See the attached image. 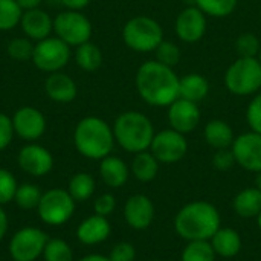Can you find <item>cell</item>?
Returning a JSON list of instances; mask_svg holds the SVG:
<instances>
[{"label": "cell", "instance_id": "cell-5", "mask_svg": "<svg viewBox=\"0 0 261 261\" xmlns=\"http://www.w3.org/2000/svg\"><path fill=\"white\" fill-rule=\"evenodd\" d=\"M124 43L135 52H151L164 41L162 26L151 17L138 15L130 18L122 28Z\"/></svg>", "mask_w": 261, "mask_h": 261}, {"label": "cell", "instance_id": "cell-15", "mask_svg": "<svg viewBox=\"0 0 261 261\" xmlns=\"http://www.w3.org/2000/svg\"><path fill=\"white\" fill-rule=\"evenodd\" d=\"M18 167L29 176L41 177L54 168V158L50 151L37 144L24 145L17 156Z\"/></svg>", "mask_w": 261, "mask_h": 261}, {"label": "cell", "instance_id": "cell-16", "mask_svg": "<svg viewBox=\"0 0 261 261\" xmlns=\"http://www.w3.org/2000/svg\"><path fill=\"white\" fill-rule=\"evenodd\" d=\"M200 110L199 104L187 101L184 98H177L173 104L168 106V122L170 128L188 135L197 128L200 124Z\"/></svg>", "mask_w": 261, "mask_h": 261}, {"label": "cell", "instance_id": "cell-46", "mask_svg": "<svg viewBox=\"0 0 261 261\" xmlns=\"http://www.w3.org/2000/svg\"><path fill=\"white\" fill-rule=\"evenodd\" d=\"M78 261H110V258L106 257V255H101V254H90V255H86V257L80 258Z\"/></svg>", "mask_w": 261, "mask_h": 261}, {"label": "cell", "instance_id": "cell-12", "mask_svg": "<svg viewBox=\"0 0 261 261\" xmlns=\"http://www.w3.org/2000/svg\"><path fill=\"white\" fill-rule=\"evenodd\" d=\"M236 164L243 170L251 171L254 174L261 171V135L255 132L242 133L234 139L231 147Z\"/></svg>", "mask_w": 261, "mask_h": 261}, {"label": "cell", "instance_id": "cell-50", "mask_svg": "<svg viewBox=\"0 0 261 261\" xmlns=\"http://www.w3.org/2000/svg\"><path fill=\"white\" fill-rule=\"evenodd\" d=\"M154 261H159V260H154Z\"/></svg>", "mask_w": 261, "mask_h": 261}, {"label": "cell", "instance_id": "cell-9", "mask_svg": "<svg viewBox=\"0 0 261 261\" xmlns=\"http://www.w3.org/2000/svg\"><path fill=\"white\" fill-rule=\"evenodd\" d=\"M70 60V46L58 37H47L37 41L34 47L32 63L43 72H60Z\"/></svg>", "mask_w": 261, "mask_h": 261}, {"label": "cell", "instance_id": "cell-32", "mask_svg": "<svg viewBox=\"0 0 261 261\" xmlns=\"http://www.w3.org/2000/svg\"><path fill=\"white\" fill-rule=\"evenodd\" d=\"M41 191L37 185L32 184H23L18 185L15 196H14V202L17 203L18 208L21 210H34L38 206L40 199H41Z\"/></svg>", "mask_w": 261, "mask_h": 261}, {"label": "cell", "instance_id": "cell-33", "mask_svg": "<svg viewBox=\"0 0 261 261\" xmlns=\"http://www.w3.org/2000/svg\"><path fill=\"white\" fill-rule=\"evenodd\" d=\"M44 261H73V252L67 242L61 239H49L43 251Z\"/></svg>", "mask_w": 261, "mask_h": 261}, {"label": "cell", "instance_id": "cell-1", "mask_svg": "<svg viewBox=\"0 0 261 261\" xmlns=\"http://www.w3.org/2000/svg\"><path fill=\"white\" fill-rule=\"evenodd\" d=\"M179 81L173 67L158 60L145 61L136 72V90L139 96L153 107H168L179 98Z\"/></svg>", "mask_w": 261, "mask_h": 261}, {"label": "cell", "instance_id": "cell-44", "mask_svg": "<svg viewBox=\"0 0 261 261\" xmlns=\"http://www.w3.org/2000/svg\"><path fill=\"white\" fill-rule=\"evenodd\" d=\"M6 231H8V216H6L5 210L0 206V242L6 236Z\"/></svg>", "mask_w": 261, "mask_h": 261}, {"label": "cell", "instance_id": "cell-42", "mask_svg": "<svg viewBox=\"0 0 261 261\" xmlns=\"http://www.w3.org/2000/svg\"><path fill=\"white\" fill-rule=\"evenodd\" d=\"M14 127H12V119L5 115V113H0V151L5 150L12 138H14Z\"/></svg>", "mask_w": 261, "mask_h": 261}, {"label": "cell", "instance_id": "cell-40", "mask_svg": "<svg viewBox=\"0 0 261 261\" xmlns=\"http://www.w3.org/2000/svg\"><path fill=\"white\" fill-rule=\"evenodd\" d=\"M236 165V158L231 148L216 150L213 156V167L219 171H229Z\"/></svg>", "mask_w": 261, "mask_h": 261}, {"label": "cell", "instance_id": "cell-7", "mask_svg": "<svg viewBox=\"0 0 261 261\" xmlns=\"http://www.w3.org/2000/svg\"><path fill=\"white\" fill-rule=\"evenodd\" d=\"M38 217L49 226H60L70 220L75 213V200L67 190L52 188L46 191L37 206Z\"/></svg>", "mask_w": 261, "mask_h": 261}, {"label": "cell", "instance_id": "cell-4", "mask_svg": "<svg viewBox=\"0 0 261 261\" xmlns=\"http://www.w3.org/2000/svg\"><path fill=\"white\" fill-rule=\"evenodd\" d=\"M115 142L128 153H141L150 150L154 138V127L150 118L141 112L128 110L121 113L113 124Z\"/></svg>", "mask_w": 261, "mask_h": 261}, {"label": "cell", "instance_id": "cell-28", "mask_svg": "<svg viewBox=\"0 0 261 261\" xmlns=\"http://www.w3.org/2000/svg\"><path fill=\"white\" fill-rule=\"evenodd\" d=\"M75 61L83 70L95 72L102 64V52L96 44L87 41V43H83V44L76 46Z\"/></svg>", "mask_w": 261, "mask_h": 261}, {"label": "cell", "instance_id": "cell-24", "mask_svg": "<svg viewBox=\"0 0 261 261\" xmlns=\"http://www.w3.org/2000/svg\"><path fill=\"white\" fill-rule=\"evenodd\" d=\"M232 208L242 219H255L261 213V191L255 187L242 190L232 199Z\"/></svg>", "mask_w": 261, "mask_h": 261}, {"label": "cell", "instance_id": "cell-31", "mask_svg": "<svg viewBox=\"0 0 261 261\" xmlns=\"http://www.w3.org/2000/svg\"><path fill=\"white\" fill-rule=\"evenodd\" d=\"M23 9L17 0H0V31H11L20 24Z\"/></svg>", "mask_w": 261, "mask_h": 261}, {"label": "cell", "instance_id": "cell-22", "mask_svg": "<svg viewBox=\"0 0 261 261\" xmlns=\"http://www.w3.org/2000/svg\"><path fill=\"white\" fill-rule=\"evenodd\" d=\"M210 242L216 255L222 258H234L242 251V237L232 228L220 226Z\"/></svg>", "mask_w": 261, "mask_h": 261}, {"label": "cell", "instance_id": "cell-37", "mask_svg": "<svg viewBox=\"0 0 261 261\" xmlns=\"http://www.w3.org/2000/svg\"><path fill=\"white\" fill-rule=\"evenodd\" d=\"M18 185L14 174L5 168H0V206L14 200Z\"/></svg>", "mask_w": 261, "mask_h": 261}, {"label": "cell", "instance_id": "cell-18", "mask_svg": "<svg viewBox=\"0 0 261 261\" xmlns=\"http://www.w3.org/2000/svg\"><path fill=\"white\" fill-rule=\"evenodd\" d=\"M20 26L28 38L41 41L47 38L54 31V20L47 12H44L40 8H35V9L23 11Z\"/></svg>", "mask_w": 261, "mask_h": 261}, {"label": "cell", "instance_id": "cell-17", "mask_svg": "<svg viewBox=\"0 0 261 261\" xmlns=\"http://www.w3.org/2000/svg\"><path fill=\"white\" fill-rule=\"evenodd\" d=\"M156 216L151 199L145 194H135L124 205V219L135 231H145L151 226Z\"/></svg>", "mask_w": 261, "mask_h": 261}, {"label": "cell", "instance_id": "cell-3", "mask_svg": "<svg viewBox=\"0 0 261 261\" xmlns=\"http://www.w3.org/2000/svg\"><path fill=\"white\" fill-rule=\"evenodd\" d=\"M73 144L81 156L101 161L110 156L113 150V128L98 116H87L76 124L73 132Z\"/></svg>", "mask_w": 261, "mask_h": 261}, {"label": "cell", "instance_id": "cell-21", "mask_svg": "<svg viewBox=\"0 0 261 261\" xmlns=\"http://www.w3.org/2000/svg\"><path fill=\"white\" fill-rule=\"evenodd\" d=\"M99 176L109 188H121L127 184L130 170L121 158L107 156V158L101 159Z\"/></svg>", "mask_w": 261, "mask_h": 261}, {"label": "cell", "instance_id": "cell-14", "mask_svg": "<svg viewBox=\"0 0 261 261\" xmlns=\"http://www.w3.org/2000/svg\"><path fill=\"white\" fill-rule=\"evenodd\" d=\"M12 127L18 138L24 141H37L46 132V118L38 109L24 106L14 113Z\"/></svg>", "mask_w": 261, "mask_h": 261}, {"label": "cell", "instance_id": "cell-49", "mask_svg": "<svg viewBox=\"0 0 261 261\" xmlns=\"http://www.w3.org/2000/svg\"><path fill=\"white\" fill-rule=\"evenodd\" d=\"M257 58H258V61L261 63V49H260V52H258V57H257Z\"/></svg>", "mask_w": 261, "mask_h": 261}, {"label": "cell", "instance_id": "cell-29", "mask_svg": "<svg viewBox=\"0 0 261 261\" xmlns=\"http://www.w3.org/2000/svg\"><path fill=\"white\" fill-rule=\"evenodd\" d=\"M216 252L210 240L187 242L182 251L180 261H216Z\"/></svg>", "mask_w": 261, "mask_h": 261}, {"label": "cell", "instance_id": "cell-2", "mask_svg": "<svg viewBox=\"0 0 261 261\" xmlns=\"http://www.w3.org/2000/svg\"><path fill=\"white\" fill-rule=\"evenodd\" d=\"M222 226L219 210L206 200H193L174 217V231L185 242L211 240Z\"/></svg>", "mask_w": 261, "mask_h": 261}, {"label": "cell", "instance_id": "cell-11", "mask_svg": "<svg viewBox=\"0 0 261 261\" xmlns=\"http://www.w3.org/2000/svg\"><path fill=\"white\" fill-rule=\"evenodd\" d=\"M150 151L161 164H176L187 156L188 141L185 135L173 128H165L154 135Z\"/></svg>", "mask_w": 261, "mask_h": 261}, {"label": "cell", "instance_id": "cell-27", "mask_svg": "<svg viewBox=\"0 0 261 261\" xmlns=\"http://www.w3.org/2000/svg\"><path fill=\"white\" fill-rule=\"evenodd\" d=\"M96 184L92 174L89 173H76L70 177L67 191L75 202H86L95 193Z\"/></svg>", "mask_w": 261, "mask_h": 261}, {"label": "cell", "instance_id": "cell-23", "mask_svg": "<svg viewBox=\"0 0 261 261\" xmlns=\"http://www.w3.org/2000/svg\"><path fill=\"white\" fill-rule=\"evenodd\" d=\"M206 144L214 150L231 148L236 139L232 127L223 119H211L203 130Z\"/></svg>", "mask_w": 261, "mask_h": 261}, {"label": "cell", "instance_id": "cell-30", "mask_svg": "<svg viewBox=\"0 0 261 261\" xmlns=\"http://www.w3.org/2000/svg\"><path fill=\"white\" fill-rule=\"evenodd\" d=\"M239 0H193V5L197 6L205 15L216 18H223L231 15L237 8Z\"/></svg>", "mask_w": 261, "mask_h": 261}, {"label": "cell", "instance_id": "cell-20", "mask_svg": "<svg viewBox=\"0 0 261 261\" xmlns=\"http://www.w3.org/2000/svg\"><path fill=\"white\" fill-rule=\"evenodd\" d=\"M44 90L52 101L61 104L72 102L76 98V92H78L75 81L69 75L61 72H54L46 78Z\"/></svg>", "mask_w": 261, "mask_h": 261}, {"label": "cell", "instance_id": "cell-41", "mask_svg": "<svg viewBox=\"0 0 261 261\" xmlns=\"http://www.w3.org/2000/svg\"><path fill=\"white\" fill-rule=\"evenodd\" d=\"M116 208V199L113 194H101L99 197H96L95 203H93V210H95V214L98 216H102V217H109Z\"/></svg>", "mask_w": 261, "mask_h": 261}, {"label": "cell", "instance_id": "cell-51", "mask_svg": "<svg viewBox=\"0 0 261 261\" xmlns=\"http://www.w3.org/2000/svg\"><path fill=\"white\" fill-rule=\"evenodd\" d=\"M260 18H261V17H260Z\"/></svg>", "mask_w": 261, "mask_h": 261}, {"label": "cell", "instance_id": "cell-47", "mask_svg": "<svg viewBox=\"0 0 261 261\" xmlns=\"http://www.w3.org/2000/svg\"><path fill=\"white\" fill-rule=\"evenodd\" d=\"M254 187H255V188H258V190L261 191V171L255 174V185H254Z\"/></svg>", "mask_w": 261, "mask_h": 261}, {"label": "cell", "instance_id": "cell-19", "mask_svg": "<svg viewBox=\"0 0 261 261\" xmlns=\"http://www.w3.org/2000/svg\"><path fill=\"white\" fill-rule=\"evenodd\" d=\"M110 232H112V226L107 217L93 214L80 223L76 229V239L86 246H95L106 242Z\"/></svg>", "mask_w": 261, "mask_h": 261}, {"label": "cell", "instance_id": "cell-38", "mask_svg": "<svg viewBox=\"0 0 261 261\" xmlns=\"http://www.w3.org/2000/svg\"><path fill=\"white\" fill-rule=\"evenodd\" d=\"M246 121L252 132L261 135V90L251 99L246 110Z\"/></svg>", "mask_w": 261, "mask_h": 261}, {"label": "cell", "instance_id": "cell-34", "mask_svg": "<svg viewBox=\"0 0 261 261\" xmlns=\"http://www.w3.org/2000/svg\"><path fill=\"white\" fill-rule=\"evenodd\" d=\"M260 49V38L254 32H243L236 40V52L242 58H257Z\"/></svg>", "mask_w": 261, "mask_h": 261}, {"label": "cell", "instance_id": "cell-10", "mask_svg": "<svg viewBox=\"0 0 261 261\" xmlns=\"http://www.w3.org/2000/svg\"><path fill=\"white\" fill-rule=\"evenodd\" d=\"M49 237L38 228H23L9 242V255L14 261H35L46 248Z\"/></svg>", "mask_w": 261, "mask_h": 261}, {"label": "cell", "instance_id": "cell-45", "mask_svg": "<svg viewBox=\"0 0 261 261\" xmlns=\"http://www.w3.org/2000/svg\"><path fill=\"white\" fill-rule=\"evenodd\" d=\"M43 0H17V3L20 5V8L23 11H28V9H35L41 5Z\"/></svg>", "mask_w": 261, "mask_h": 261}, {"label": "cell", "instance_id": "cell-36", "mask_svg": "<svg viewBox=\"0 0 261 261\" xmlns=\"http://www.w3.org/2000/svg\"><path fill=\"white\" fill-rule=\"evenodd\" d=\"M156 60L168 67H174L180 61V49L176 43L164 40L158 47H156Z\"/></svg>", "mask_w": 261, "mask_h": 261}, {"label": "cell", "instance_id": "cell-13", "mask_svg": "<svg viewBox=\"0 0 261 261\" xmlns=\"http://www.w3.org/2000/svg\"><path fill=\"white\" fill-rule=\"evenodd\" d=\"M174 31L184 43H197L206 32V15L194 5L187 6L176 17Z\"/></svg>", "mask_w": 261, "mask_h": 261}, {"label": "cell", "instance_id": "cell-35", "mask_svg": "<svg viewBox=\"0 0 261 261\" xmlns=\"http://www.w3.org/2000/svg\"><path fill=\"white\" fill-rule=\"evenodd\" d=\"M34 47L31 38H14L8 44V55L15 61H28L32 60Z\"/></svg>", "mask_w": 261, "mask_h": 261}, {"label": "cell", "instance_id": "cell-26", "mask_svg": "<svg viewBox=\"0 0 261 261\" xmlns=\"http://www.w3.org/2000/svg\"><path fill=\"white\" fill-rule=\"evenodd\" d=\"M159 161L153 156L151 151H141L136 153L133 161H132V174L138 182L148 184L156 179L159 173Z\"/></svg>", "mask_w": 261, "mask_h": 261}, {"label": "cell", "instance_id": "cell-43", "mask_svg": "<svg viewBox=\"0 0 261 261\" xmlns=\"http://www.w3.org/2000/svg\"><path fill=\"white\" fill-rule=\"evenodd\" d=\"M60 2L63 6H66L70 11H81L90 3V0H60Z\"/></svg>", "mask_w": 261, "mask_h": 261}, {"label": "cell", "instance_id": "cell-39", "mask_svg": "<svg viewBox=\"0 0 261 261\" xmlns=\"http://www.w3.org/2000/svg\"><path fill=\"white\" fill-rule=\"evenodd\" d=\"M110 261H135L136 260V249L128 242L116 243L109 255Z\"/></svg>", "mask_w": 261, "mask_h": 261}, {"label": "cell", "instance_id": "cell-48", "mask_svg": "<svg viewBox=\"0 0 261 261\" xmlns=\"http://www.w3.org/2000/svg\"><path fill=\"white\" fill-rule=\"evenodd\" d=\"M255 220H257V226H258V229L261 231V213L257 216V217H255Z\"/></svg>", "mask_w": 261, "mask_h": 261}, {"label": "cell", "instance_id": "cell-6", "mask_svg": "<svg viewBox=\"0 0 261 261\" xmlns=\"http://www.w3.org/2000/svg\"><path fill=\"white\" fill-rule=\"evenodd\" d=\"M225 86L237 96L258 93L261 90V63L258 58L239 57L225 73Z\"/></svg>", "mask_w": 261, "mask_h": 261}, {"label": "cell", "instance_id": "cell-25", "mask_svg": "<svg viewBox=\"0 0 261 261\" xmlns=\"http://www.w3.org/2000/svg\"><path fill=\"white\" fill-rule=\"evenodd\" d=\"M210 93V83L200 73H188L179 81V98L191 102H202Z\"/></svg>", "mask_w": 261, "mask_h": 261}, {"label": "cell", "instance_id": "cell-8", "mask_svg": "<svg viewBox=\"0 0 261 261\" xmlns=\"http://www.w3.org/2000/svg\"><path fill=\"white\" fill-rule=\"evenodd\" d=\"M54 32L69 46H80L90 41L92 23L80 11H63L54 18Z\"/></svg>", "mask_w": 261, "mask_h": 261}]
</instances>
